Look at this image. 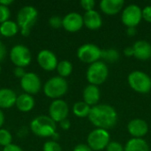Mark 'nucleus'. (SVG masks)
Returning <instances> with one entry per match:
<instances>
[{
	"label": "nucleus",
	"instance_id": "nucleus-1",
	"mask_svg": "<svg viewBox=\"0 0 151 151\" xmlns=\"http://www.w3.org/2000/svg\"><path fill=\"white\" fill-rule=\"evenodd\" d=\"M88 119L97 128L108 130L117 124L118 113L116 110L109 104H96L91 107Z\"/></svg>",
	"mask_w": 151,
	"mask_h": 151
},
{
	"label": "nucleus",
	"instance_id": "nucleus-2",
	"mask_svg": "<svg viewBox=\"0 0 151 151\" xmlns=\"http://www.w3.org/2000/svg\"><path fill=\"white\" fill-rule=\"evenodd\" d=\"M30 129L36 136L46 138L52 137L57 132L56 122L46 115H41L35 118L30 123Z\"/></svg>",
	"mask_w": 151,
	"mask_h": 151
},
{
	"label": "nucleus",
	"instance_id": "nucleus-3",
	"mask_svg": "<svg viewBox=\"0 0 151 151\" xmlns=\"http://www.w3.org/2000/svg\"><path fill=\"white\" fill-rule=\"evenodd\" d=\"M38 18V12L32 5L23 6L18 12L17 24L20 27V33L24 36H27L31 27L35 25Z\"/></svg>",
	"mask_w": 151,
	"mask_h": 151
},
{
	"label": "nucleus",
	"instance_id": "nucleus-4",
	"mask_svg": "<svg viewBox=\"0 0 151 151\" xmlns=\"http://www.w3.org/2000/svg\"><path fill=\"white\" fill-rule=\"evenodd\" d=\"M68 90V83L65 78L60 76H54L48 80L43 85V92L46 96L58 99L65 96Z\"/></svg>",
	"mask_w": 151,
	"mask_h": 151
},
{
	"label": "nucleus",
	"instance_id": "nucleus-5",
	"mask_svg": "<svg viewBox=\"0 0 151 151\" xmlns=\"http://www.w3.org/2000/svg\"><path fill=\"white\" fill-rule=\"evenodd\" d=\"M130 88L137 93L148 94L151 90V78L142 71H133L127 77Z\"/></svg>",
	"mask_w": 151,
	"mask_h": 151
},
{
	"label": "nucleus",
	"instance_id": "nucleus-6",
	"mask_svg": "<svg viewBox=\"0 0 151 151\" xmlns=\"http://www.w3.org/2000/svg\"><path fill=\"white\" fill-rule=\"evenodd\" d=\"M108 75V66L102 61H97L89 65L86 73V77L89 84L96 86L103 84L107 80Z\"/></svg>",
	"mask_w": 151,
	"mask_h": 151
},
{
	"label": "nucleus",
	"instance_id": "nucleus-7",
	"mask_svg": "<svg viewBox=\"0 0 151 151\" xmlns=\"http://www.w3.org/2000/svg\"><path fill=\"white\" fill-rule=\"evenodd\" d=\"M110 134L108 130L96 128L88 135V145L94 151H101L105 150L110 143Z\"/></svg>",
	"mask_w": 151,
	"mask_h": 151
},
{
	"label": "nucleus",
	"instance_id": "nucleus-8",
	"mask_svg": "<svg viewBox=\"0 0 151 151\" xmlns=\"http://www.w3.org/2000/svg\"><path fill=\"white\" fill-rule=\"evenodd\" d=\"M10 59L16 67H26L29 65L32 60V55L29 49L22 44H17L11 49Z\"/></svg>",
	"mask_w": 151,
	"mask_h": 151
},
{
	"label": "nucleus",
	"instance_id": "nucleus-9",
	"mask_svg": "<svg viewBox=\"0 0 151 151\" xmlns=\"http://www.w3.org/2000/svg\"><path fill=\"white\" fill-rule=\"evenodd\" d=\"M77 57L81 62L91 65L101 58L102 50L93 43H85L78 49Z\"/></svg>",
	"mask_w": 151,
	"mask_h": 151
},
{
	"label": "nucleus",
	"instance_id": "nucleus-10",
	"mask_svg": "<svg viewBox=\"0 0 151 151\" xmlns=\"http://www.w3.org/2000/svg\"><path fill=\"white\" fill-rule=\"evenodd\" d=\"M142 19V10L137 4H132L125 7L121 15L122 23L127 27H135Z\"/></svg>",
	"mask_w": 151,
	"mask_h": 151
},
{
	"label": "nucleus",
	"instance_id": "nucleus-11",
	"mask_svg": "<svg viewBox=\"0 0 151 151\" xmlns=\"http://www.w3.org/2000/svg\"><path fill=\"white\" fill-rule=\"evenodd\" d=\"M20 87L27 93L31 96L36 95L42 88V81L39 76L35 73H26L20 79Z\"/></svg>",
	"mask_w": 151,
	"mask_h": 151
},
{
	"label": "nucleus",
	"instance_id": "nucleus-12",
	"mask_svg": "<svg viewBox=\"0 0 151 151\" xmlns=\"http://www.w3.org/2000/svg\"><path fill=\"white\" fill-rule=\"evenodd\" d=\"M69 113V107L66 102L61 99L54 100L49 107L50 117L57 123L66 119Z\"/></svg>",
	"mask_w": 151,
	"mask_h": 151
},
{
	"label": "nucleus",
	"instance_id": "nucleus-13",
	"mask_svg": "<svg viewBox=\"0 0 151 151\" xmlns=\"http://www.w3.org/2000/svg\"><path fill=\"white\" fill-rule=\"evenodd\" d=\"M37 62L43 70L48 72L57 69L58 64L57 56L51 50H42L38 53Z\"/></svg>",
	"mask_w": 151,
	"mask_h": 151
},
{
	"label": "nucleus",
	"instance_id": "nucleus-14",
	"mask_svg": "<svg viewBox=\"0 0 151 151\" xmlns=\"http://www.w3.org/2000/svg\"><path fill=\"white\" fill-rule=\"evenodd\" d=\"M83 25V17L78 12H69L63 18V27L68 32H77L82 28Z\"/></svg>",
	"mask_w": 151,
	"mask_h": 151
},
{
	"label": "nucleus",
	"instance_id": "nucleus-15",
	"mask_svg": "<svg viewBox=\"0 0 151 151\" xmlns=\"http://www.w3.org/2000/svg\"><path fill=\"white\" fill-rule=\"evenodd\" d=\"M127 131L133 138H142L149 131L147 122L142 119H134L127 125Z\"/></svg>",
	"mask_w": 151,
	"mask_h": 151
},
{
	"label": "nucleus",
	"instance_id": "nucleus-16",
	"mask_svg": "<svg viewBox=\"0 0 151 151\" xmlns=\"http://www.w3.org/2000/svg\"><path fill=\"white\" fill-rule=\"evenodd\" d=\"M134 57L140 60H148L151 58V44L144 40H139L132 46Z\"/></svg>",
	"mask_w": 151,
	"mask_h": 151
},
{
	"label": "nucleus",
	"instance_id": "nucleus-17",
	"mask_svg": "<svg viewBox=\"0 0 151 151\" xmlns=\"http://www.w3.org/2000/svg\"><path fill=\"white\" fill-rule=\"evenodd\" d=\"M125 4L123 0H102L99 4L101 11L107 15L112 16L119 13Z\"/></svg>",
	"mask_w": 151,
	"mask_h": 151
},
{
	"label": "nucleus",
	"instance_id": "nucleus-18",
	"mask_svg": "<svg viewBox=\"0 0 151 151\" xmlns=\"http://www.w3.org/2000/svg\"><path fill=\"white\" fill-rule=\"evenodd\" d=\"M84 25L90 30L99 29L103 25V19L98 12L96 10L86 12L83 16Z\"/></svg>",
	"mask_w": 151,
	"mask_h": 151
},
{
	"label": "nucleus",
	"instance_id": "nucleus-19",
	"mask_svg": "<svg viewBox=\"0 0 151 151\" xmlns=\"http://www.w3.org/2000/svg\"><path fill=\"white\" fill-rule=\"evenodd\" d=\"M101 97V92L97 86L88 85L83 90V100L89 106H95L97 104Z\"/></svg>",
	"mask_w": 151,
	"mask_h": 151
},
{
	"label": "nucleus",
	"instance_id": "nucleus-20",
	"mask_svg": "<svg viewBox=\"0 0 151 151\" xmlns=\"http://www.w3.org/2000/svg\"><path fill=\"white\" fill-rule=\"evenodd\" d=\"M17 100L16 93L11 88H0V109L12 108Z\"/></svg>",
	"mask_w": 151,
	"mask_h": 151
},
{
	"label": "nucleus",
	"instance_id": "nucleus-21",
	"mask_svg": "<svg viewBox=\"0 0 151 151\" xmlns=\"http://www.w3.org/2000/svg\"><path fill=\"white\" fill-rule=\"evenodd\" d=\"M35 104V102L33 96L27 94V93H23V94L18 96L16 104H15L18 110L22 112L30 111L31 110L34 109Z\"/></svg>",
	"mask_w": 151,
	"mask_h": 151
},
{
	"label": "nucleus",
	"instance_id": "nucleus-22",
	"mask_svg": "<svg viewBox=\"0 0 151 151\" xmlns=\"http://www.w3.org/2000/svg\"><path fill=\"white\" fill-rule=\"evenodd\" d=\"M125 151H150L148 143L142 138H132L124 147Z\"/></svg>",
	"mask_w": 151,
	"mask_h": 151
},
{
	"label": "nucleus",
	"instance_id": "nucleus-23",
	"mask_svg": "<svg viewBox=\"0 0 151 151\" xmlns=\"http://www.w3.org/2000/svg\"><path fill=\"white\" fill-rule=\"evenodd\" d=\"M19 28L17 22L7 20L0 24V35L4 37H12L19 32Z\"/></svg>",
	"mask_w": 151,
	"mask_h": 151
},
{
	"label": "nucleus",
	"instance_id": "nucleus-24",
	"mask_svg": "<svg viewBox=\"0 0 151 151\" xmlns=\"http://www.w3.org/2000/svg\"><path fill=\"white\" fill-rule=\"evenodd\" d=\"M90 110H91V107L89 105H88L84 101L83 102H77L73 106V114L78 118L88 117Z\"/></svg>",
	"mask_w": 151,
	"mask_h": 151
},
{
	"label": "nucleus",
	"instance_id": "nucleus-25",
	"mask_svg": "<svg viewBox=\"0 0 151 151\" xmlns=\"http://www.w3.org/2000/svg\"><path fill=\"white\" fill-rule=\"evenodd\" d=\"M57 71L60 77L65 78L69 76L73 72V65L68 60H62L58 62L57 66Z\"/></svg>",
	"mask_w": 151,
	"mask_h": 151
},
{
	"label": "nucleus",
	"instance_id": "nucleus-26",
	"mask_svg": "<svg viewBox=\"0 0 151 151\" xmlns=\"http://www.w3.org/2000/svg\"><path fill=\"white\" fill-rule=\"evenodd\" d=\"M102 58L106 60L107 62L113 63L119 60V53L116 49H104L102 50Z\"/></svg>",
	"mask_w": 151,
	"mask_h": 151
},
{
	"label": "nucleus",
	"instance_id": "nucleus-27",
	"mask_svg": "<svg viewBox=\"0 0 151 151\" xmlns=\"http://www.w3.org/2000/svg\"><path fill=\"white\" fill-rule=\"evenodd\" d=\"M12 134L8 130L4 128H1L0 129V145L3 147H6L12 144Z\"/></svg>",
	"mask_w": 151,
	"mask_h": 151
},
{
	"label": "nucleus",
	"instance_id": "nucleus-28",
	"mask_svg": "<svg viewBox=\"0 0 151 151\" xmlns=\"http://www.w3.org/2000/svg\"><path fill=\"white\" fill-rule=\"evenodd\" d=\"M43 151H62V148L57 141H48L43 144Z\"/></svg>",
	"mask_w": 151,
	"mask_h": 151
},
{
	"label": "nucleus",
	"instance_id": "nucleus-29",
	"mask_svg": "<svg viewBox=\"0 0 151 151\" xmlns=\"http://www.w3.org/2000/svg\"><path fill=\"white\" fill-rule=\"evenodd\" d=\"M11 16V12L9 7L0 4V24L9 20Z\"/></svg>",
	"mask_w": 151,
	"mask_h": 151
},
{
	"label": "nucleus",
	"instance_id": "nucleus-30",
	"mask_svg": "<svg viewBox=\"0 0 151 151\" xmlns=\"http://www.w3.org/2000/svg\"><path fill=\"white\" fill-rule=\"evenodd\" d=\"M49 24L51 27L58 29V28L63 27V19H61L58 16H52L49 19Z\"/></svg>",
	"mask_w": 151,
	"mask_h": 151
},
{
	"label": "nucleus",
	"instance_id": "nucleus-31",
	"mask_svg": "<svg viewBox=\"0 0 151 151\" xmlns=\"http://www.w3.org/2000/svg\"><path fill=\"white\" fill-rule=\"evenodd\" d=\"M105 150L106 151H125L124 147L118 142H110Z\"/></svg>",
	"mask_w": 151,
	"mask_h": 151
},
{
	"label": "nucleus",
	"instance_id": "nucleus-32",
	"mask_svg": "<svg viewBox=\"0 0 151 151\" xmlns=\"http://www.w3.org/2000/svg\"><path fill=\"white\" fill-rule=\"evenodd\" d=\"M95 4L96 3L94 0H81V5L86 12L94 10Z\"/></svg>",
	"mask_w": 151,
	"mask_h": 151
},
{
	"label": "nucleus",
	"instance_id": "nucleus-33",
	"mask_svg": "<svg viewBox=\"0 0 151 151\" xmlns=\"http://www.w3.org/2000/svg\"><path fill=\"white\" fill-rule=\"evenodd\" d=\"M142 19L145 21L151 23V5H147L142 10Z\"/></svg>",
	"mask_w": 151,
	"mask_h": 151
},
{
	"label": "nucleus",
	"instance_id": "nucleus-34",
	"mask_svg": "<svg viewBox=\"0 0 151 151\" xmlns=\"http://www.w3.org/2000/svg\"><path fill=\"white\" fill-rule=\"evenodd\" d=\"M3 151H23V150L19 146V145H16V144H10L6 147H4Z\"/></svg>",
	"mask_w": 151,
	"mask_h": 151
},
{
	"label": "nucleus",
	"instance_id": "nucleus-35",
	"mask_svg": "<svg viewBox=\"0 0 151 151\" xmlns=\"http://www.w3.org/2000/svg\"><path fill=\"white\" fill-rule=\"evenodd\" d=\"M13 73L16 77L21 79L26 74V72H25L24 68H22V67H15V69L13 70Z\"/></svg>",
	"mask_w": 151,
	"mask_h": 151
},
{
	"label": "nucleus",
	"instance_id": "nucleus-36",
	"mask_svg": "<svg viewBox=\"0 0 151 151\" xmlns=\"http://www.w3.org/2000/svg\"><path fill=\"white\" fill-rule=\"evenodd\" d=\"M6 53H7V51H6V47H5V45L0 41V62L1 61H3L4 59V58H5V56H6Z\"/></svg>",
	"mask_w": 151,
	"mask_h": 151
},
{
	"label": "nucleus",
	"instance_id": "nucleus-37",
	"mask_svg": "<svg viewBox=\"0 0 151 151\" xmlns=\"http://www.w3.org/2000/svg\"><path fill=\"white\" fill-rule=\"evenodd\" d=\"M73 151H93L90 147L87 144H79L77 146H75V148L73 149Z\"/></svg>",
	"mask_w": 151,
	"mask_h": 151
},
{
	"label": "nucleus",
	"instance_id": "nucleus-38",
	"mask_svg": "<svg viewBox=\"0 0 151 151\" xmlns=\"http://www.w3.org/2000/svg\"><path fill=\"white\" fill-rule=\"evenodd\" d=\"M59 124H60V127H62V129H64V130H68L70 128V127H71V123H70V121L67 119H64Z\"/></svg>",
	"mask_w": 151,
	"mask_h": 151
},
{
	"label": "nucleus",
	"instance_id": "nucleus-39",
	"mask_svg": "<svg viewBox=\"0 0 151 151\" xmlns=\"http://www.w3.org/2000/svg\"><path fill=\"white\" fill-rule=\"evenodd\" d=\"M124 54L126 57H132L134 56V50H133V47H127L125 50H124Z\"/></svg>",
	"mask_w": 151,
	"mask_h": 151
},
{
	"label": "nucleus",
	"instance_id": "nucleus-40",
	"mask_svg": "<svg viewBox=\"0 0 151 151\" xmlns=\"http://www.w3.org/2000/svg\"><path fill=\"white\" fill-rule=\"evenodd\" d=\"M136 28L135 27H127V35H129V36H134V35H135V34H136Z\"/></svg>",
	"mask_w": 151,
	"mask_h": 151
},
{
	"label": "nucleus",
	"instance_id": "nucleus-41",
	"mask_svg": "<svg viewBox=\"0 0 151 151\" xmlns=\"http://www.w3.org/2000/svg\"><path fill=\"white\" fill-rule=\"evenodd\" d=\"M13 3L12 0H0V4L4 5V6H9L10 4H12Z\"/></svg>",
	"mask_w": 151,
	"mask_h": 151
},
{
	"label": "nucleus",
	"instance_id": "nucleus-42",
	"mask_svg": "<svg viewBox=\"0 0 151 151\" xmlns=\"http://www.w3.org/2000/svg\"><path fill=\"white\" fill-rule=\"evenodd\" d=\"M4 112L0 109V129L2 126L4 125Z\"/></svg>",
	"mask_w": 151,
	"mask_h": 151
},
{
	"label": "nucleus",
	"instance_id": "nucleus-43",
	"mask_svg": "<svg viewBox=\"0 0 151 151\" xmlns=\"http://www.w3.org/2000/svg\"><path fill=\"white\" fill-rule=\"evenodd\" d=\"M0 73H1V65H0Z\"/></svg>",
	"mask_w": 151,
	"mask_h": 151
},
{
	"label": "nucleus",
	"instance_id": "nucleus-44",
	"mask_svg": "<svg viewBox=\"0 0 151 151\" xmlns=\"http://www.w3.org/2000/svg\"><path fill=\"white\" fill-rule=\"evenodd\" d=\"M31 151H35V150H31Z\"/></svg>",
	"mask_w": 151,
	"mask_h": 151
}]
</instances>
